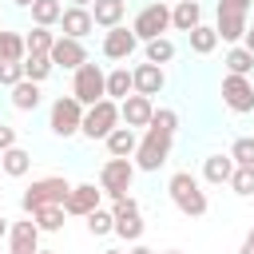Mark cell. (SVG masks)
<instances>
[{
	"label": "cell",
	"instance_id": "cell-2",
	"mask_svg": "<svg viewBox=\"0 0 254 254\" xmlns=\"http://www.w3.org/2000/svg\"><path fill=\"white\" fill-rule=\"evenodd\" d=\"M171 147H175V135H163V131L147 127V131H143V139L135 143V155H131L135 171H147V175H155V171H159V167L171 159Z\"/></svg>",
	"mask_w": 254,
	"mask_h": 254
},
{
	"label": "cell",
	"instance_id": "cell-8",
	"mask_svg": "<svg viewBox=\"0 0 254 254\" xmlns=\"http://www.w3.org/2000/svg\"><path fill=\"white\" fill-rule=\"evenodd\" d=\"M131 183H135V163L131 159H107L99 167V190L107 198H123L131 190Z\"/></svg>",
	"mask_w": 254,
	"mask_h": 254
},
{
	"label": "cell",
	"instance_id": "cell-17",
	"mask_svg": "<svg viewBox=\"0 0 254 254\" xmlns=\"http://www.w3.org/2000/svg\"><path fill=\"white\" fill-rule=\"evenodd\" d=\"M87 12H91V20H95V28H107V32H111V28L123 24V16H127V0H95Z\"/></svg>",
	"mask_w": 254,
	"mask_h": 254
},
{
	"label": "cell",
	"instance_id": "cell-5",
	"mask_svg": "<svg viewBox=\"0 0 254 254\" xmlns=\"http://www.w3.org/2000/svg\"><path fill=\"white\" fill-rule=\"evenodd\" d=\"M115 127H119V103H115V99H99V103L83 107L79 135H87L91 143H95V139H107Z\"/></svg>",
	"mask_w": 254,
	"mask_h": 254
},
{
	"label": "cell",
	"instance_id": "cell-28",
	"mask_svg": "<svg viewBox=\"0 0 254 254\" xmlns=\"http://www.w3.org/2000/svg\"><path fill=\"white\" fill-rule=\"evenodd\" d=\"M24 36L20 32H0V64H24Z\"/></svg>",
	"mask_w": 254,
	"mask_h": 254
},
{
	"label": "cell",
	"instance_id": "cell-46",
	"mask_svg": "<svg viewBox=\"0 0 254 254\" xmlns=\"http://www.w3.org/2000/svg\"><path fill=\"white\" fill-rule=\"evenodd\" d=\"M238 254H254V242H242V250Z\"/></svg>",
	"mask_w": 254,
	"mask_h": 254
},
{
	"label": "cell",
	"instance_id": "cell-23",
	"mask_svg": "<svg viewBox=\"0 0 254 254\" xmlns=\"http://www.w3.org/2000/svg\"><path fill=\"white\" fill-rule=\"evenodd\" d=\"M131 91H135V87H131V67H127V64L111 67V71H107V99L123 103V99H127Z\"/></svg>",
	"mask_w": 254,
	"mask_h": 254
},
{
	"label": "cell",
	"instance_id": "cell-30",
	"mask_svg": "<svg viewBox=\"0 0 254 254\" xmlns=\"http://www.w3.org/2000/svg\"><path fill=\"white\" fill-rule=\"evenodd\" d=\"M143 230H147V226H143V218H139V214H119L111 234H119L123 242H131V246H135V242L143 238Z\"/></svg>",
	"mask_w": 254,
	"mask_h": 254
},
{
	"label": "cell",
	"instance_id": "cell-36",
	"mask_svg": "<svg viewBox=\"0 0 254 254\" xmlns=\"http://www.w3.org/2000/svg\"><path fill=\"white\" fill-rule=\"evenodd\" d=\"M230 159H234V167H254V135H242V139H234V147H230Z\"/></svg>",
	"mask_w": 254,
	"mask_h": 254
},
{
	"label": "cell",
	"instance_id": "cell-43",
	"mask_svg": "<svg viewBox=\"0 0 254 254\" xmlns=\"http://www.w3.org/2000/svg\"><path fill=\"white\" fill-rule=\"evenodd\" d=\"M127 254H159V250H151V246H143V242H135V246H131Z\"/></svg>",
	"mask_w": 254,
	"mask_h": 254
},
{
	"label": "cell",
	"instance_id": "cell-1",
	"mask_svg": "<svg viewBox=\"0 0 254 254\" xmlns=\"http://www.w3.org/2000/svg\"><path fill=\"white\" fill-rule=\"evenodd\" d=\"M167 194H171V202L187 214V218H202L206 214V190H202V183L190 175V171H175L171 179H167Z\"/></svg>",
	"mask_w": 254,
	"mask_h": 254
},
{
	"label": "cell",
	"instance_id": "cell-42",
	"mask_svg": "<svg viewBox=\"0 0 254 254\" xmlns=\"http://www.w3.org/2000/svg\"><path fill=\"white\" fill-rule=\"evenodd\" d=\"M242 48L254 56V28H246V36H242Z\"/></svg>",
	"mask_w": 254,
	"mask_h": 254
},
{
	"label": "cell",
	"instance_id": "cell-14",
	"mask_svg": "<svg viewBox=\"0 0 254 254\" xmlns=\"http://www.w3.org/2000/svg\"><path fill=\"white\" fill-rule=\"evenodd\" d=\"M151 111H155V103H151L147 95H135V91H131V95L119 103V123L131 127V131H135V127H147V123H151Z\"/></svg>",
	"mask_w": 254,
	"mask_h": 254
},
{
	"label": "cell",
	"instance_id": "cell-19",
	"mask_svg": "<svg viewBox=\"0 0 254 254\" xmlns=\"http://www.w3.org/2000/svg\"><path fill=\"white\" fill-rule=\"evenodd\" d=\"M198 24H202V4H198V0H179V4L171 8V28L190 32V28H198Z\"/></svg>",
	"mask_w": 254,
	"mask_h": 254
},
{
	"label": "cell",
	"instance_id": "cell-32",
	"mask_svg": "<svg viewBox=\"0 0 254 254\" xmlns=\"http://www.w3.org/2000/svg\"><path fill=\"white\" fill-rule=\"evenodd\" d=\"M143 56H147V64H171L175 60V44L167 40V36H159V40H151V44H143Z\"/></svg>",
	"mask_w": 254,
	"mask_h": 254
},
{
	"label": "cell",
	"instance_id": "cell-26",
	"mask_svg": "<svg viewBox=\"0 0 254 254\" xmlns=\"http://www.w3.org/2000/svg\"><path fill=\"white\" fill-rule=\"evenodd\" d=\"M28 218L36 222L40 234H56V230H64V218H67V214H64V206H40V210H32Z\"/></svg>",
	"mask_w": 254,
	"mask_h": 254
},
{
	"label": "cell",
	"instance_id": "cell-40",
	"mask_svg": "<svg viewBox=\"0 0 254 254\" xmlns=\"http://www.w3.org/2000/svg\"><path fill=\"white\" fill-rule=\"evenodd\" d=\"M8 147H16V127H8V123H0V155H4Z\"/></svg>",
	"mask_w": 254,
	"mask_h": 254
},
{
	"label": "cell",
	"instance_id": "cell-3",
	"mask_svg": "<svg viewBox=\"0 0 254 254\" xmlns=\"http://www.w3.org/2000/svg\"><path fill=\"white\" fill-rule=\"evenodd\" d=\"M67 190H71V183H67L64 175H48V179H36V183L20 194V206H24V214H32V210H40V206H64Z\"/></svg>",
	"mask_w": 254,
	"mask_h": 254
},
{
	"label": "cell",
	"instance_id": "cell-52",
	"mask_svg": "<svg viewBox=\"0 0 254 254\" xmlns=\"http://www.w3.org/2000/svg\"><path fill=\"white\" fill-rule=\"evenodd\" d=\"M250 202H254V194H250Z\"/></svg>",
	"mask_w": 254,
	"mask_h": 254
},
{
	"label": "cell",
	"instance_id": "cell-4",
	"mask_svg": "<svg viewBox=\"0 0 254 254\" xmlns=\"http://www.w3.org/2000/svg\"><path fill=\"white\" fill-rule=\"evenodd\" d=\"M71 95H75L83 107L107 99V71H103L99 64H91V60L79 64V67H75V79H71Z\"/></svg>",
	"mask_w": 254,
	"mask_h": 254
},
{
	"label": "cell",
	"instance_id": "cell-11",
	"mask_svg": "<svg viewBox=\"0 0 254 254\" xmlns=\"http://www.w3.org/2000/svg\"><path fill=\"white\" fill-rule=\"evenodd\" d=\"M52 67H64V71H75L79 64H87V52H83V40H67V36H56L52 52H48Z\"/></svg>",
	"mask_w": 254,
	"mask_h": 254
},
{
	"label": "cell",
	"instance_id": "cell-25",
	"mask_svg": "<svg viewBox=\"0 0 254 254\" xmlns=\"http://www.w3.org/2000/svg\"><path fill=\"white\" fill-rule=\"evenodd\" d=\"M187 44H190V52H194V56H210V52L218 48V32H214L210 24H198V28H190V32H187Z\"/></svg>",
	"mask_w": 254,
	"mask_h": 254
},
{
	"label": "cell",
	"instance_id": "cell-33",
	"mask_svg": "<svg viewBox=\"0 0 254 254\" xmlns=\"http://www.w3.org/2000/svg\"><path fill=\"white\" fill-rule=\"evenodd\" d=\"M20 67H24V79H32V83H44V79L56 71L48 56H24V64H20Z\"/></svg>",
	"mask_w": 254,
	"mask_h": 254
},
{
	"label": "cell",
	"instance_id": "cell-47",
	"mask_svg": "<svg viewBox=\"0 0 254 254\" xmlns=\"http://www.w3.org/2000/svg\"><path fill=\"white\" fill-rule=\"evenodd\" d=\"M12 4H16V8H32L36 0H12Z\"/></svg>",
	"mask_w": 254,
	"mask_h": 254
},
{
	"label": "cell",
	"instance_id": "cell-44",
	"mask_svg": "<svg viewBox=\"0 0 254 254\" xmlns=\"http://www.w3.org/2000/svg\"><path fill=\"white\" fill-rule=\"evenodd\" d=\"M95 0H71V8H91Z\"/></svg>",
	"mask_w": 254,
	"mask_h": 254
},
{
	"label": "cell",
	"instance_id": "cell-50",
	"mask_svg": "<svg viewBox=\"0 0 254 254\" xmlns=\"http://www.w3.org/2000/svg\"><path fill=\"white\" fill-rule=\"evenodd\" d=\"M103 254H123V250H115V246H111V250H103Z\"/></svg>",
	"mask_w": 254,
	"mask_h": 254
},
{
	"label": "cell",
	"instance_id": "cell-45",
	"mask_svg": "<svg viewBox=\"0 0 254 254\" xmlns=\"http://www.w3.org/2000/svg\"><path fill=\"white\" fill-rule=\"evenodd\" d=\"M4 234H8V218L0 214V238H4Z\"/></svg>",
	"mask_w": 254,
	"mask_h": 254
},
{
	"label": "cell",
	"instance_id": "cell-51",
	"mask_svg": "<svg viewBox=\"0 0 254 254\" xmlns=\"http://www.w3.org/2000/svg\"><path fill=\"white\" fill-rule=\"evenodd\" d=\"M163 254H183V250H163Z\"/></svg>",
	"mask_w": 254,
	"mask_h": 254
},
{
	"label": "cell",
	"instance_id": "cell-20",
	"mask_svg": "<svg viewBox=\"0 0 254 254\" xmlns=\"http://www.w3.org/2000/svg\"><path fill=\"white\" fill-rule=\"evenodd\" d=\"M103 143H107V155H111V159H131V155H135L139 135H135L131 127H123V123H119V127H115V131H111Z\"/></svg>",
	"mask_w": 254,
	"mask_h": 254
},
{
	"label": "cell",
	"instance_id": "cell-48",
	"mask_svg": "<svg viewBox=\"0 0 254 254\" xmlns=\"http://www.w3.org/2000/svg\"><path fill=\"white\" fill-rule=\"evenodd\" d=\"M246 242H254V226H250V234H246Z\"/></svg>",
	"mask_w": 254,
	"mask_h": 254
},
{
	"label": "cell",
	"instance_id": "cell-6",
	"mask_svg": "<svg viewBox=\"0 0 254 254\" xmlns=\"http://www.w3.org/2000/svg\"><path fill=\"white\" fill-rule=\"evenodd\" d=\"M79 123H83V103H79L75 95H60V99L52 103V111H48L52 135L71 139V135H79Z\"/></svg>",
	"mask_w": 254,
	"mask_h": 254
},
{
	"label": "cell",
	"instance_id": "cell-7",
	"mask_svg": "<svg viewBox=\"0 0 254 254\" xmlns=\"http://www.w3.org/2000/svg\"><path fill=\"white\" fill-rule=\"evenodd\" d=\"M167 28H171V8H167L163 0H155V4H147V8H139L135 24H131V32H135V40H139V44H151V40L167 36Z\"/></svg>",
	"mask_w": 254,
	"mask_h": 254
},
{
	"label": "cell",
	"instance_id": "cell-37",
	"mask_svg": "<svg viewBox=\"0 0 254 254\" xmlns=\"http://www.w3.org/2000/svg\"><path fill=\"white\" fill-rule=\"evenodd\" d=\"M230 187H234V194L250 198V194H254V167H234V175H230Z\"/></svg>",
	"mask_w": 254,
	"mask_h": 254
},
{
	"label": "cell",
	"instance_id": "cell-54",
	"mask_svg": "<svg viewBox=\"0 0 254 254\" xmlns=\"http://www.w3.org/2000/svg\"><path fill=\"white\" fill-rule=\"evenodd\" d=\"M0 214H4V206H0Z\"/></svg>",
	"mask_w": 254,
	"mask_h": 254
},
{
	"label": "cell",
	"instance_id": "cell-18",
	"mask_svg": "<svg viewBox=\"0 0 254 254\" xmlns=\"http://www.w3.org/2000/svg\"><path fill=\"white\" fill-rule=\"evenodd\" d=\"M60 28H64V36H67V40H83V36L95 28V20H91V12H87V8H64Z\"/></svg>",
	"mask_w": 254,
	"mask_h": 254
},
{
	"label": "cell",
	"instance_id": "cell-34",
	"mask_svg": "<svg viewBox=\"0 0 254 254\" xmlns=\"http://www.w3.org/2000/svg\"><path fill=\"white\" fill-rule=\"evenodd\" d=\"M83 222H87V234H95V238H103V234H111V230H115V214H111V210H103V206H95Z\"/></svg>",
	"mask_w": 254,
	"mask_h": 254
},
{
	"label": "cell",
	"instance_id": "cell-38",
	"mask_svg": "<svg viewBox=\"0 0 254 254\" xmlns=\"http://www.w3.org/2000/svg\"><path fill=\"white\" fill-rule=\"evenodd\" d=\"M24 79V67L20 64H0V87H16Z\"/></svg>",
	"mask_w": 254,
	"mask_h": 254
},
{
	"label": "cell",
	"instance_id": "cell-55",
	"mask_svg": "<svg viewBox=\"0 0 254 254\" xmlns=\"http://www.w3.org/2000/svg\"><path fill=\"white\" fill-rule=\"evenodd\" d=\"M175 4H179V0H175Z\"/></svg>",
	"mask_w": 254,
	"mask_h": 254
},
{
	"label": "cell",
	"instance_id": "cell-29",
	"mask_svg": "<svg viewBox=\"0 0 254 254\" xmlns=\"http://www.w3.org/2000/svg\"><path fill=\"white\" fill-rule=\"evenodd\" d=\"M222 64H226V75H250V71H254V56H250L242 44H234Z\"/></svg>",
	"mask_w": 254,
	"mask_h": 254
},
{
	"label": "cell",
	"instance_id": "cell-24",
	"mask_svg": "<svg viewBox=\"0 0 254 254\" xmlns=\"http://www.w3.org/2000/svg\"><path fill=\"white\" fill-rule=\"evenodd\" d=\"M8 91H12L8 99H12V107H16V111H36V107H40V83L20 79V83H16V87H8Z\"/></svg>",
	"mask_w": 254,
	"mask_h": 254
},
{
	"label": "cell",
	"instance_id": "cell-31",
	"mask_svg": "<svg viewBox=\"0 0 254 254\" xmlns=\"http://www.w3.org/2000/svg\"><path fill=\"white\" fill-rule=\"evenodd\" d=\"M52 44H56V36H52L48 28H32V32L24 36V52H28V56H48Z\"/></svg>",
	"mask_w": 254,
	"mask_h": 254
},
{
	"label": "cell",
	"instance_id": "cell-10",
	"mask_svg": "<svg viewBox=\"0 0 254 254\" xmlns=\"http://www.w3.org/2000/svg\"><path fill=\"white\" fill-rule=\"evenodd\" d=\"M99 198H103V190H99L95 183H75V187L67 190V198H64V214H67V218H87V214L99 206Z\"/></svg>",
	"mask_w": 254,
	"mask_h": 254
},
{
	"label": "cell",
	"instance_id": "cell-39",
	"mask_svg": "<svg viewBox=\"0 0 254 254\" xmlns=\"http://www.w3.org/2000/svg\"><path fill=\"white\" fill-rule=\"evenodd\" d=\"M111 214L119 218V214H139V202L131 198V194H123V198H111Z\"/></svg>",
	"mask_w": 254,
	"mask_h": 254
},
{
	"label": "cell",
	"instance_id": "cell-16",
	"mask_svg": "<svg viewBox=\"0 0 254 254\" xmlns=\"http://www.w3.org/2000/svg\"><path fill=\"white\" fill-rule=\"evenodd\" d=\"M8 246H12V254H36V250H40V230H36V222H32V218L12 222V226H8Z\"/></svg>",
	"mask_w": 254,
	"mask_h": 254
},
{
	"label": "cell",
	"instance_id": "cell-49",
	"mask_svg": "<svg viewBox=\"0 0 254 254\" xmlns=\"http://www.w3.org/2000/svg\"><path fill=\"white\" fill-rule=\"evenodd\" d=\"M36 254H56V250H44V246H40V250H36Z\"/></svg>",
	"mask_w": 254,
	"mask_h": 254
},
{
	"label": "cell",
	"instance_id": "cell-35",
	"mask_svg": "<svg viewBox=\"0 0 254 254\" xmlns=\"http://www.w3.org/2000/svg\"><path fill=\"white\" fill-rule=\"evenodd\" d=\"M147 127H155V131H163V135H175V131H179V111H171V107H155Z\"/></svg>",
	"mask_w": 254,
	"mask_h": 254
},
{
	"label": "cell",
	"instance_id": "cell-27",
	"mask_svg": "<svg viewBox=\"0 0 254 254\" xmlns=\"http://www.w3.org/2000/svg\"><path fill=\"white\" fill-rule=\"evenodd\" d=\"M60 16H64L60 0H36L32 4V24L36 28H52V24H60Z\"/></svg>",
	"mask_w": 254,
	"mask_h": 254
},
{
	"label": "cell",
	"instance_id": "cell-41",
	"mask_svg": "<svg viewBox=\"0 0 254 254\" xmlns=\"http://www.w3.org/2000/svg\"><path fill=\"white\" fill-rule=\"evenodd\" d=\"M222 8H234V12H250L254 8V0H218Z\"/></svg>",
	"mask_w": 254,
	"mask_h": 254
},
{
	"label": "cell",
	"instance_id": "cell-13",
	"mask_svg": "<svg viewBox=\"0 0 254 254\" xmlns=\"http://www.w3.org/2000/svg\"><path fill=\"white\" fill-rule=\"evenodd\" d=\"M246 12H234V8H222L218 4V16H214V32H218V40H226V44H242V36H246Z\"/></svg>",
	"mask_w": 254,
	"mask_h": 254
},
{
	"label": "cell",
	"instance_id": "cell-22",
	"mask_svg": "<svg viewBox=\"0 0 254 254\" xmlns=\"http://www.w3.org/2000/svg\"><path fill=\"white\" fill-rule=\"evenodd\" d=\"M230 175H234V159H230V155H210V159H202V179H206L210 187L230 183Z\"/></svg>",
	"mask_w": 254,
	"mask_h": 254
},
{
	"label": "cell",
	"instance_id": "cell-21",
	"mask_svg": "<svg viewBox=\"0 0 254 254\" xmlns=\"http://www.w3.org/2000/svg\"><path fill=\"white\" fill-rule=\"evenodd\" d=\"M0 171H4L8 179H24V175L32 171V151H24L20 143H16V147H8V151L0 155Z\"/></svg>",
	"mask_w": 254,
	"mask_h": 254
},
{
	"label": "cell",
	"instance_id": "cell-9",
	"mask_svg": "<svg viewBox=\"0 0 254 254\" xmlns=\"http://www.w3.org/2000/svg\"><path fill=\"white\" fill-rule=\"evenodd\" d=\"M222 103L234 115H250L254 111V83H250V75H222Z\"/></svg>",
	"mask_w": 254,
	"mask_h": 254
},
{
	"label": "cell",
	"instance_id": "cell-53",
	"mask_svg": "<svg viewBox=\"0 0 254 254\" xmlns=\"http://www.w3.org/2000/svg\"><path fill=\"white\" fill-rule=\"evenodd\" d=\"M0 179H4V171H0Z\"/></svg>",
	"mask_w": 254,
	"mask_h": 254
},
{
	"label": "cell",
	"instance_id": "cell-15",
	"mask_svg": "<svg viewBox=\"0 0 254 254\" xmlns=\"http://www.w3.org/2000/svg\"><path fill=\"white\" fill-rule=\"evenodd\" d=\"M135 48H139V40H135V32H131L127 24H119V28H111V32L103 36V56H107V60H127Z\"/></svg>",
	"mask_w": 254,
	"mask_h": 254
},
{
	"label": "cell",
	"instance_id": "cell-12",
	"mask_svg": "<svg viewBox=\"0 0 254 254\" xmlns=\"http://www.w3.org/2000/svg\"><path fill=\"white\" fill-rule=\"evenodd\" d=\"M163 83H167V75H163L159 64H135V67H131V87H135V95L155 99V95L163 91Z\"/></svg>",
	"mask_w": 254,
	"mask_h": 254
}]
</instances>
